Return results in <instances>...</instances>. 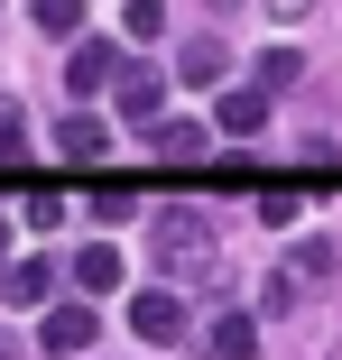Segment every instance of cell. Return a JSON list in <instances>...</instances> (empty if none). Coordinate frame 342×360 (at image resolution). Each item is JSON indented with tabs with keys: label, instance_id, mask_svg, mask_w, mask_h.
Segmentation results:
<instances>
[{
	"label": "cell",
	"instance_id": "obj_1",
	"mask_svg": "<svg viewBox=\"0 0 342 360\" xmlns=\"http://www.w3.org/2000/svg\"><path fill=\"white\" fill-rule=\"evenodd\" d=\"M148 259H158L167 277H194V286H213V296L232 286V268L213 259V222H203L194 203H167L158 222H148Z\"/></svg>",
	"mask_w": 342,
	"mask_h": 360
},
{
	"label": "cell",
	"instance_id": "obj_2",
	"mask_svg": "<svg viewBox=\"0 0 342 360\" xmlns=\"http://www.w3.org/2000/svg\"><path fill=\"white\" fill-rule=\"evenodd\" d=\"M129 333H139L148 351H167V342H185V305L167 296V286H139V296H129Z\"/></svg>",
	"mask_w": 342,
	"mask_h": 360
},
{
	"label": "cell",
	"instance_id": "obj_3",
	"mask_svg": "<svg viewBox=\"0 0 342 360\" xmlns=\"http://www.w3.org/2000/svg\"><path fill=\"white\" fill-rule=\"evenodd\" d=\"M111 93H120V120H129V129H158V120H167V111H158V102H167V75H158V65H120Z\"/></svg>",
	"mask_w": 342,
	"mask_h": 360
},
{
	"label": "cell",
	"instance_id": "obj_4",
	"mask_svg": "<svg viewBox=\"0 0 342 360\" xmlns=\"http://www.w3.org/2000/svg\"><path fill=\"white\" fill-rule=\"evenodd\" d=\"M93 333H102V314H93V305H84V296H75V305H56V314H46V323H37V342H46V351H56V360H75V351H84V342H93Z\"/></svg>",
	"mask_w": 342,
	"mask_h": 360
},
{
	"label": "cell",
	"instance_id": "obj_5",
	"mask_svg": "<svg viewBox=\"0 0 342 360\" xmlns=\"http://www.w3.org/2000/svg\"><path fill=\"white\" fill-rule=\"evenodd\" d=\"M102 148H111V120H93V111H65L56 120V158L65 167H75V158H102Z\"/></svg>",
	"mask_w": 342,
	"mask_h": 360
},
{
	"label": "cell",
	"instance_id": "obj_6",
	"mask_svg": "<svg viewBox=\"0 0 342 360\" xmlns=\"http://www.w3.org/2000/svg\"><path fill=\"white\" fill-rule=\"evenodd\" d=\"M203 139H213L203 120H158V129H148V158H167V167H194V158H203Z\"/></svg>",
	"mask_w": 342,
	"mask_h": 360
},
{
	"label": "cell",
	"instance_id": "obj_7",
	"mask_svg": "<svg viewBox=\"0 0 342 360\" xmlns=\"http://www.w3.org/2000/svg\"><path fill=\"white\" fill-rule=\"evenodd\" d=\"M65 84H75V93H102V84H120V56L93 37V46H75V56H65Z\"/></svg>",
	"mask_w": 342,
	"mask_h": 360
},
{
	"label": "cell",
	"instance_id": "obj_8",
	"mask_svg": "<svg viewBox=\"0 0 342 360\" xmlns=\"http://www.w3.org/2000/svg\"><path fill=\"white\" fill-rule=\"evenodd\" d=\"M213 120H222L232 139H250V129H268V93H259V84H250V93H222V111H213Z\"/></svg>",
	"mask_w": 342,
	"mask_h": 360
},
{
	"label": "cell",
	"instance_id": "obj_9",
	"mask_svg": "<svg viewBox=\"0 0 342 360\" xmlns=\"http://www.w3.org/2000/svg\"><path fill=\"white\" fill-rule=\"evenodd\" d=\"M213 351H222V360H259V323L222 305V314H213Z\"/></svg>",
	"mask_w": 342,
	"mask_h": 360
},
{
	"label": "cell",
	"instance_id": "obj_10",
	"mask_svg": "<svg viewBox=\"0 0 342 360\" xmlns=\"http://www.w3.org/2000/svg\"><path fill=\"white\" fill-rule=\"evenodd\" d=\"M176 75L185 84H222V37H185L176 46Z\"/></svg>",
	"mask_w": 342,
	"mask_h": 360
},
{
	"label": "cell",
	"instance_id": "obj_11",
	"mask_svg": "<svg viewBox=\"0 0 342 360\" xmlns=\"http://www.w3.org/2000/svg\"><path fill=\"white\" fill-rule=\"evenodd\" d=\"M75 286L84 296H111L120 286V250H75Z\"/></svg>",
	"mask_w": 342,
	"mask_h": 360
},
{
	"label": "cell",
	"instance_id": "obj_12",
	"mask_svg": "<svg viewBox=\"0 0 342 360\" xmlns=\"http://www.w3.org/2000/svg\"><path fill=\"white\" fill-rule=\"evenodd\" d=\"M0 286H10V305H46V286H56V268H46V259H19L10 277H0Z\"/></svg>",
	"mask_w": 342,
	"mask_h": 360
},
{
	"label": "cell",
	"instance_id": "obj_13",
	"mask_svg": "<svg viewBox=\"0 0 342 360\" xmlns=\"http://www.w3.org/2000/svg\"><path fill=\"white\" fill-rule=\"evenodd\" d=\"M296 75H305V65H296V46H268V56H259V93H287Z\"/></svg>",
	"mask_w": 342,
	"mask_h": 360
},
{
	"label": "cell",
	"instance_id": "obj_14",
	"mask_svg": "<svg viewBox=\"0 0 342 360\" xmlns=\"http://www.w3.org/2000/svg\"><path fill=\"white\" fill-rule=\"evenodd\" d=\"M287 277H305V286H315V277H333V240H296V259H287Z\"/></svg>",
	"mask_w": 342,
	"mask_h": 360
},
{
	"label": "cell",
	"instance_id": "obj_15",
	"mask_svg": "<svg viewBox=\"0 0 342 360\" xmlns=\"http://www.w3.org/2000/svg\"><path fill=\"white\" fill-rule=\"evenodd\" d=\"M37 28H56V37H75V28H84V0H37Z\"/></svg>",
	"mask_w": 342,
	"mask_h": 360
},
{
	"label": "cell",
	"instance_id": "obj_16",
	"mask_svg": "<svg viewBox=\"0 0 342 360\" xmlns=\"http://www.w3.org/2000/svg\"><path fill=\"white\" fill-rule=\"evenodd\" d=\"M93 212H102V222H129V212H139V194H129V185H93Z\"/></svg>",
	"mask_w": 342,
	"mask_h": 360
},
{
	"label": "cell",
	"instance_id": "obj_17",
	"mask_svg": "<svg viewBox=\"0 0 342 360\" xmlns=\"http://www.w3.org/2000/svg\"><path fill=\"white\" fill-rule=\"evenodd\" d=\"M120 28H129V37H158V28H167V10H158V0H129Z\"/></svg>",
	"mask_w": 342,
	"mask_h": 360
},
{
	"label": "cell",
	"instance_id": "obj_18",
	"mask_svg": "<svg viewBox=\"0 0 342 360\" xmlns=\"http://www.w3.org/2000/svg\"><path fill=\"white\" fill-rule=\"evenodd\" d=\"M19 148H28V120H19L10 102H0V158H19Z\"/></svg>",
	"mask_w": 342,
	"mask_h": 360
},
{
	"label": "cell",
	"instance_id": "obj_19",
	"mask_svg": "<svg viewBox=\"0 0 342 360\" xmlns=\"http://www.w3.org/2000/svg\"><path fill=\"white\" fill-rule=\"evenodd\" d=\"M305 10H315V0H268V19H278V28H296Z\"/></svg>",
	"mask_w": 342,
	"mask_h": 360
},
{
	"label": "cell",
	"instance_id": "obj_20",
	"mask_svg": "<svg viewBox=\"0 0 342 360\" xmlns=\"http://www.w3.org/2000/svg\"><path fill=\"white\" fill-rule=\"evenodd\" d=\"M0 360H19V351H10V342H0Z\"/></svg>",
	"mask_w": 342,
	"mask_h": 360
},
{
	"label": "cell",
	"instance_id": "obj_21",
	"mask_svg": "<svg viewBox=\"0 0 342 360\" xmlns=\"http://www.w3.org/2000/svg\"><path fill=\"white\" fill-rule=\"evenodd\" d=\"M213 10H232V0H213Z\"/></svg>",
	"mask_w": 342,
	"mask_h": 360
},
{
	"label": "cell",
	"instance_id": "obj_22",
	"mask_svg": "<svg viewBox=\"0 0 342 360\" xmlns=\"http://www.w3.org/2000/svg\"><path fill=\"white\" fill-rule=\"evenodd\" d=\"M0 250H10V231H0Z\"/></svg>",
	"mask_w": 342,
	"mask_h": 360
}]
</instances>
